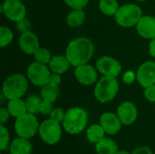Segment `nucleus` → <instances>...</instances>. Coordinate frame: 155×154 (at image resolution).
Masks as SVG:
<instances>
[{
	"label": "nucleus",
	"mask_w": 155,
	"mask_h": 154,
	"mask_svg": "<svg viewBox=\"0 0 155 154\" xmlns=\"http://www.w3.org/2000/svg\"><path fill=\"white\" fill-rule=\"evenodd\" d=\"M10 133L5 124H0V151L5 152L9 149Z\"/></svg>",
	"instance_id": "cd10ccee"
},
{
	"label": "nucleus",
	"mask_w": 155,
	"mask_h": 154,
	"mask_svg": "<svg viewBox=\"0 0 155 154\" xmlns=\"http://www.w3.org/2000/svg\"><path fill=\"white\" fill-rule=\"evenodd\" d=\"M138 34L147 40L155 38V17L150 15H143L135 25Z\"/></svg>",
	"instance_id": "dca6fc26"
},
{
	"label": "nucleus",
	"mask_w": 155,
	"mask_h": 154,
	"mask_svg": "<svg viewBox=\"0 0 155 154\" xmlns=\"http://www.w3.org/2000/svg\"><path fill=\"white\" fill-rule=\"evenodd\" d=\"M54 103L52 102H48V101H42L41 106H40V113L44 114V115H50L51 112L54 109Z\"/></svg>",
	"instance_id": "72a5a7b5"
},
{
	"label": "nucleus",
	"mask_w": 155,
	"mask_h": 154,
	"mask_svg": "<svg viewBox=\"0 0 155 154\" xmlns=\"http://www.w3.org/2000/svg\"><path fill=\"white\" fill-rule=\"evenodd\" d=\"M74 77L76 81L84 86L95 84L98 81V71L92 64H84L76 66L74 69Z\"/></svg>",
	"instance_id": "9b49d317"
},
{
	"label": "nucleus",
	"mask_w": 155,
	"mask_h": 154,
	"mask_svg": "<svg viewBox=\"0 0 155 154\" xmlns=\"http://www.w3.org/2000/svg\"><path fill=\"white\" fill-rule=\"evenodd\" d=\"M63 1L71 9H84L89 3V0H63Z\"/></svg>",
	"instance_id": "c85d7f7f"
},
{
	"label": "nucleus",
	"mask_w": 155,
	"mask_h": 154,
	"mask_svg": "<svg viewBox=\"0 0 155 154\" xmlns=\"http://www.w3.org/2000/svg\"><path fill=\"white\" fill-rule=\"evenodd\" d=\"M65 113L66 111H64L63 108L61 107H55L53 109V111L51 112L50 115H49V118L62 123L64 119V116H65Z\"/></svg>",
	"instance_id": "c756f323"
},
{
	"label": "nucleus",
	"mask_w": 155,
	"mask_h": 154,
	"mask_svg": "<svg viewBox=\"0 0 155 154\" xmlns=\"http://www.w3.org/2000/svg\"><path fill=\"white\" fill-rule=\"evenodd\" d=\"M86 18L84 9H72L66 15L65 22L68 26L72 28H76L84 23Z\"/></svg>",
	"instance_id": "412c9836"
},
{
	"label": "nucleus",
	"mask_w": 155,
	"mask_h": 154,
	"mask_svg": "<svg viewBox=\"0 0 155 154\" xmlns=\"http://www.w3.org/2000/svg\"><path fill=\"white\" fill-rule=\"evenodd\" d=\"M63 130L62 123L49 118L40 123L38 135L44 143L52 146L57 144L61 141Z\"/></svg>",
	"instance_id": "423d86ee"
},
{
	"label": "nucleus",
	"mask_w": 155,
	"mask_h": 154,
	"mask_svg": "<svg viewBox=\"0 0 155 154\" xmlns=\"http://www.w3.org/2000/svg\"><path fill=\"white\" fill-rule=\"evenodd\" d=\"M61 83H62V77H61V74L52 73V74H51V76H50V79H49L48 84H51V85L59 86V85L61 84Z\"/></svg>",
	"instance_id": "c9c22d12"
},
{
	"label": "nucleus",
	"mask_w": 155,
	"mask_h": 154,
	"mask_svg": "<svg viewBox=\"0 0 155 154\" xmlns=\"http://www.w3.org/2000/svg\"><path fill=\"white\" fill-rule=\"evenodd\" d=\"M120 5L117 0H99L98 8L102 14L108 16H114Z\"/></svg>",
	"instance_id": "5701e85b"
},
{
	"label": "nucleus",
	"mask_w": 155,
	"mask_h": 154,
	"mask_svg": "<svg viewBox=\"0 0 155 154\" xmlns=\"http://www.w3.org/2000/svg\"><path fill=\"white\" fill-rule=\"evenodd\" d=\"M59 93H60L59 86L51 85L49 84L41 87V91H40V96L42 97V99L52 103H54L57 100Z\"/></svg>",
	"instance_id": "b1692460"
},
{
	"label": "nucleus",
	"mask_w": 155,
	"mask_h": 154,
	"mask_svg": "<svg viewBox=\"0 0 155 154\" xmlns=\"http://www.w3.org/2000/svg\"><path fill=\"white\" fill-rule=\"evenodd\" d=\"M18 46L24 54L27 55H34L40 47V41L34 32L28 31L20 34L18 38Z\"/></svg>",
	"instance_id": "2eb2a0df"
},
{
	"label": "nucleus",
	"mask_w": 155,
	"mask_h": 154,
	"mask_svg": "<svg viewBox=\"0 0 155 154\" xmlns=\"http://www.w3.org/2000/svg\"><path fill=\"white\" fill-rule=\"evenodd\" d=\"M137 82L143 87L146 88L155 84V62L146 61L143 63L136 71Z\"/></svg>",
	"instance_id": "ddd939ff"
},
{
	"label": "nucleus",
	"mask_w": 155,
	"mask_h": 154,
	"mask_svg": "<svg viewBox=\"0 0 155 154\" xmlns=\"http://www.w3.org/2000/svg\"><path fill=\"white\" fill-rule=\"evenodd\" d=\"M42 101H43L42 97L38 95L32 94L28 96L25 100L27 113H33L35 115H36L37 113H40V106H41Z\"/></svg>",
	"instance_id": "393cba45"
},
{
	"label": "nucleus",
	"mask_w": 155,
	"mask_h": 154,
	"mask_svg": "<svg viewBox=\"0 0 155 154\" xmlns=\"http://www.w3.org/2000/svg\"><path fill=\"white\" fill-rule=\"evenodd\" d=\"M6 108L8 112L10 113L11 117L15 118V119L27 113L25 101L22 100V98L8 100Z\"/></svg>",
	"instance_id": "aec40b11"
},
{
	"label": "nucleus",
	"mask_w": 155,
	"mask_h": 154,
	"mask_svg": "<svg viewBox=\"0 0 155 154\" xmlns=\"http://www.w3.org/2000/svg\"><path fill=\"white\" fill-rule=\"evenodd\" d=\"M89 115L85 109L74 106L66 110L64 119L62 123L64 131L70 135H77L87 128Z\"/></svg>",
	"instance_id": "f03ea898"
},
{
	"label": "nucleus",
	"mask_w": 155,
	"mask_h": 154,
	"mask_svg": "<svg viewBox=\"0 0 155 154\" xmlns=\"http://www.w3.org/2000/svg\"><path fill=\"white\" fill-rule=\"evenodd\" d=\"M116 154H132V153H130V152H129L128 151H126V150H119Z\"/></svg>",
	"instance_id": "58836bf2"
},
{
	"label": "nucleus",
	"mask_w": 155,
	"mask_h": 154,
	"mask_svg": "<svg viewBox=\"0 0 155 154\" xmlns=\"http://www.w3.org/2000/svg\"><path fill=\"white\" fill-rule=\"evenodd\" d=\"M34 59L35 62H38L40 64H49V62L52 59V54L51 52L45 47H39V49L34 54Z\"/></svg>",
	"instance_id": "bb28decb"
},
{
	"label": "nucleus",
	"mask_w": 155,
	"mask_h": 154,
	"mask_svg": "<svg viewBox=\"0 0 155 154\" xmlns=\"http://www.w3.org/2000/svg\"><path fill=\"white\" fill-rule=\"evenodd\" d=\"M143 10L136 4H125L121 5L114 15L115 23L124 28L135 26L143 16Z\"/></svg>",
	"instance_id": "39448f33"
},
{
	"label": "nucleus",
	"mask_w": 155,
	"mask_h": 154,
	"mask_svg": "<svg viewBox=\"0 0 155 154\" xmlns=\"http://www.w3.org/2000/svg\"><path fill=\"white\" fill-rule=\"evenodd\" d=\"M116 113L124 126L134 124L138 118V109L131 101H124L121 103L117 107Z\"/></svg>",
	"instance_id": "f8f14e48"
},
{
	"label": "nucleus",
	"mask_w": 155,
	"mask_h": 154,
	"mask_svg": "<svg viewBox=\"0 0 155 154\" xmlns=\"http://www.w3.org/2000/svg\"><path fill=\"white\" fill-rule=\"evenodd\" d=\"M118 151V144L110 137H104L95 143V152L97 154H116Z\"/></svg>",
	"instance_id": "6ab92c4d"
},
{
	"label": "nucleus",
	"mask_w": 155,
	"mask_h": 154,
	"mask_svg": "<svg viewBox=\"0 0 155 154\" xmlns=\"http://www.w3.org/2000/svg\"><path fill=\"white\" fill-rule=\"evenodd\" d=\"M1 11L5 18L15 23L26 17V7L21 0H4Z\"/></svg>",
	"instance_id": "9d476101"
},
{
	"label": "nucleus",
	"mask_w": 155,
	"mask_h": 154,
	"mask_svg": "<svg viewBox=\"0 0 155 154\" xmlns=\"http://www.w3.org/2000/svg\"><path fill=\"white\" fill-rule=\"evenodd\" d=\"M95 67L99 74L103 76L116 77L122 73V64L114 57L109 55H104L97 59L95 63Z\"/></svg>",
	"instance_id": "1a4fd4ad"
},
{
	"label": "nucleus",
	"mask_w": 155,
	"mask_h": 154,
	"mask_svg": "<svg viewBox=\"0 0 155 154\" xmlns=\"http://www.w3.org/2000/svg\"><path fill=\"white\" fill-rule=\"evenodd\" d=\"M99 123L107 135L117 134L123 126L117 113L113 112H105L102 113L99 117Z\"/></svg>",
	"instance_id": "4468645a"
},
{
	"label": "nucleus",
	"mask_w": 155,
	"mask_h": 154,
	"mask_svg": "<svg viewBox=\"0 0 155 154\" xmlns=\"http://www.w3.org/2000/svg\"><path fill=\"white\" fill-rule=\"evenodd\" d=\"M31 27H32L31 21L29 19H27L26 17L16 22V29L20 34L31 31Z\"/></svg>",
	"instance_id": "7c9ffc66"
},
{
	"label": "nucleus",
	"mask_w": 155,
	"mask_h": 154,
	"mask_svg": "<svg viewBox=\"0 0 155 154\" xmlns=\"http://www.w3.org/2000/svg\"><path fill=\"white\" fill-rule=\"evenodd\" d=\"M10 117H11V115H10V113L8 112L7 108L1 106V108H0V124H5L8 122Z\"/></svg>",
	"instance_id": "f704fd0d"
},
{
	"label": "nucleus",
	"mask_w": 155,
	"mask_h": 154,
	"mask_svg": "<svg viewBox=\"0 0 155 154\" xmlns=\"http://www.w3.org/2000/svg\"><path fill=\"white\" fill-rule=\"evenodd\" d=\"M8 150L9 154H32L34 148L30 139L17 136L10 143Z\"/></svg>",
	"instance_id": "f3484780"
},
{
	"label": "nucleus",
	"mask_w": 155,
	"mask_h": 154,
	"mask_svg": "<svg viewBox=\"0 0 155 154\" xmlns=\"http://www.w3.org/2000/svg\"><path fill=\"white\" fill-rule=\"evenodd\" d=\"M148 51H149V54L150 55L155 58V38L150 40V43H149V47H148Z\"/></svg>",
	"instance_id": "4c0bfd02"
},
{
	"label": "nucleus",
	"mask_w": 155,
	"mask_h": 154,
	"mask_svg": "<svg viewBox=\"0 0 155 154\" xmlns=\"http://www.w3.org/2000/svg\"><path fill=\"white\" fill-rule=\"evenodd\" d=\"M122 80L124 82V84H133L135 81H137V75L136 73L132 71V70H128L125 71L124 73V75L122 77Z\"/></svg>",
	"instance_id": "2f4dec72"
},
{
	"label": "nucleus",
	"mask_w": 155,
	"mask_h": 154,
	"mask_svg": "<svg viewBox=\"0 0 155 154\" xmlns=\"http://www.w3.org/2000/svg\"><path fill=\"white\" fill-rule=\"evenodd\" d=\"M105 132L103 129V127L100 125V123H94L86 128L85 135L88 142L91 143H97L101 140H103L105 137Z\"/></svg>",
	"instance_id": "4be33fe9"
},
{
	"label": "nucleus",
	"mask_w": 155,
	"mask_h": 154,
	"mask_svg": "<svg viewBox=\"0 0 155 154\" xmlns=\"http://www.w3.org/2000/svg\"><path fill=\"white\" fill-rule=\"evenodd\" d=\"M119 92V83L116 77L102 76L94 85V98L101 103L112 102Z\"/></svg>",
	"instance_id": "20e7f679"
},
{
	"label": "nucleus",
	"mask_w": 155,
	"mask_h": 154,
	"mask_svg": "<svg viewBox=\"0 0 155 154\" xmlns=\"http://www.w3.org/2000/svg\"><path fill=\"white\" fill-rule=\"evenodd\" d=\"M29 86V80L27 76L15 73L6 77L3 83L2 93L6 100L22 98L25 95Z\"/></svg>",
	"instance_id": "7ed1b4c3"
},
{
	"label": "nucleus",
	"mask_w": 155,
	"mask_h": 154,
	"mask_svg": "<svg viewBox=\"0 0 155 154\" xmlns=\"http://www.w3.org/2000/svg\"><path fill=\"white\" fill-rule=\"evenodd\" d=\"M51 74L52 72L47 64H40L35 61L31 63L26 68V76L29 82L37 87H43L47 84Z\"/></svg>",
	"instance_id": "6e6552de"
},
{
	"label": "nucleus",
	"mask_w": 155,
	"mask_h": 154,
	"mask_svg": "<svg viewBox=\"0 0 155 154\" xmlns=\"http://www.w3.org/2000/svg\"><path fill=\"white\" fill-rule=\"evenodd\" d=\"M132 154H153V152L148 146H139L132 152Z\"/></svg>",
	"instance_id": "e433bc0d"
},
{
	"label": "nucleus",
	"mask_w": 155,
	"mask_h": 154,
	"mask_svg": "<svg viewBox=\"0 0 155 154\" xmlns=\"http://www.w3.org/2000/svg\"><path fill=\"white\" fill-rule=\"evenodd\" d=\"M94 53V44L90 38L85 36H79L71 40L65 48V56L74 67L88 64Z\"/></svg>",
	"instance_id": "f257e3e1"
},
{
	"label": "nucleus",
	"mask_w": 155,
	"mask_h": 154,
	"mask_svg": "<svg viewBox=\"0 0 155 154\" xmlns=\"http://www.w3.org/2000/svg\"><path fill=\"white\" fill-rule=\"evenodd\" d=\"M39 125L40 123H38L36 115L26 113L15 119L14 129L18 137L31 139L38 133Z\"/></svg>",
	"instance_id": "0eeeda50"
},
{
	"label": "nucleus",
	"mask_w": 155,
	"mask_h": 154,
	"mask_svg": "<svg viewBox=\"0 0 155 154\" xmlns=\"http://www.w3.org/2000/svg\"><path fill=\"white\" fill-rule=\"evenodd\" d=\"M71 66L72 64L67 59V57L65 56V54L64 55H61V54L54 55L48 64V67L52 73L58 74L61 75L65 74L70 69Z\"/></svg>",
	"instance_id": "a211bd4d"
},
{
	"label": "nucleus",
	"mask_w": 155,
	"mask_h": 154,
	"mask_svg": "<svg viewBox=\"0 0 155 154\" xmlns=\"http://www.w3.org/2000/svg\"><path fill=\"white\" fill-rule=\"evenodd\" d=\"M143 96L149 103H155V84L150 85L146 88H144L143 91Z\"/></svg>",
	"instance_id": "473e14b6"
},
{
	"label": "nucleus",
	"mask_w": 155,
	"mask_h": 154,
	"mask_svg": "<svg viewBox=\"0 0 155 154\" xmlns=\"http://www.w3.org/2000/svg\"><path fill=\"white\" fill-rule=\"evenodd\" d=\"M137 1H139V2H145V1H148V0H137Z\"/></svg>",
	"instance_id": "ea45409f"
},
{
	"label": "nucleus",
	"mask_w": 155,
	"mask_h": 154,
	"mask_svg": "<svg viewBox=\"0 0 155 154\" xmlns=\"http://www.w3.org/2000/svg\"><path fill=\"white\" fill-rule=\"evenodd\" d=\"M14 41V32L7 26L2 25L0 27V47L5 48L9 46Z\"/></svg>",
	"instance_id": "a878e982"
}]
</instances>
